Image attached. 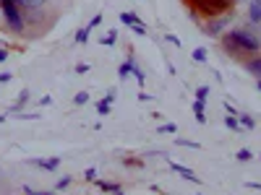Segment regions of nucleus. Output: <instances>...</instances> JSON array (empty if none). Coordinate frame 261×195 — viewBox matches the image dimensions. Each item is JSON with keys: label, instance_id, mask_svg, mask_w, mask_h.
Returning a JSON list of instances; mask_svg holds the SVG:
<instances>
[{"label": "nucleus", "instance_id": "obj_34", "mask_svg": "<svg viewBox=\"0 0 261 195\" xmlns=\"http://www.w3.org/2000/svg\"><path fill=\"white\" fill-rule=\"evenodd\" d=\"M37 104H39V107H50V104H53V96H42Z\"/></svg>", "mask_w": 261, "mask_h": 195}, {"label": "nucleus", "instance_id": "obj_18", "mask_svg": "<svg viewBox=\"0 0 261 195\" xmlns=\"http://www.w3.org/2000/svg\"><path fill=\"white\" fill-rule=\"evenodd\" d=\"M99 42H102V45H105V47H113V45H115V42H118V31H107V37H102Z\"/></svg>", "mask_w": 261, "mask_h": 195}, {"label": "nucleus", "instance_id": "obj_7", "mask_svg": "<svg viewBox=\"0 0 261 195\" xmlns=\"http://www.w3.org/2000/svg\"><path fill=\"white\" fill-rule=\"evenodd\" d=\"M243 68H246V73H251L253 78H261V55L256 52V55L246 57V62H243Z\"/></svg>", "mask_w": 261, "mask_h": 195}, {"label": "nucleus", "instance_id": "obj_32", "mask_svg": "<svg viewBox=\"0 0 261 195\" xmlns=\"http://www.w3.org/2000/svg\"><path fill=\"white\" fill-rule=\"evenodd\" d=\"M99 24H102V13H97V16H94V18L89 21V26H92V29H97Z\"/></svg>", "mask_w": 261, "mask_h": 195}, {"label": "nucleus", "instance_id": "obj_33", "mask_svg": "<svg viewBox=\"0 0 261 195\" xmlns=\"http://www.w3.org/2000/svg\"><path fill=\"white\" fill-rule=\"evenodd\" d=\"M76 73H81V76L89 73V65H86V62H79V65H76Z\"/></svg>", "mask_w": 261, "mask_h": 195}, {"label": "nucleus", "instance_id": "obj_22", "mask_svg": "<svg viewBox=\"0 0 261 195\" xmlns=\"http://www.w3.org/2000/svg\"><path fill=\"white\" fill-rule=\"evenodd\" d=\"M225 125H227L230 130H243L241 122H238V115H227V117H225Z\"/></svg>", "mask_w": 261, "mask_h": 195}, {"label": "nucleus", "instance_id": "obj_41", "mask_svg": "<svg viewBox=\"0 0 261 195\" xmlns=\"http://www.w3.org/2000/svg\"><path fill=\"white\" fill-rule=\"evenodd\" d=\"M8 120V115H0V122H6Z\"/></svg>", "mask_w": 261, "mask_h": 195}, {"label": "nucleus", "instance_id": "obj_29", "mask_svg": "<svg viewBox=\"0 0 261 195\" xmlns=\"http://www.w3.org/2000/svg\"><path fill=\"white\" fill-rule=\"evenodd\" d=\"M123 164H125V167H144V161H139L136 156H128V159H123Z\"/></svg>", "mask_w": 261, "mask_h": 195}, {"label": "nucleus", "instance_id": "obj_14", "mask_svg": "<svg viewBox=\"0 0 261 195\" xmlns=\"http://www.w3.org/2000/svg\"><path fill=\"white\" fill-rule=\"evenodd\" d=\"M238 122H241V127H246V130H253L256 127V120L251 115H241V112H238Z\"/></svg>", "mask_w": 261, "mask_h": 195}, {"label": "nucleus", "instance_id": "obj_35", "mask_svg": "<svg viewBox=\"0 0 261 195\" xmlns=\"http://www.w3.org/2000/svg\"><path fill=\"white\" fill-rule=\"evenodd\" d=\"M13 78V73H8V71H3V73H0V83H8Z\"/></svg>", "mask_w": 261, "mask_h": 195}, {"label": "nucleus", "instance_id": "obj_21", "mask_svg": "<svg viewBox=\"0 0 261 195\" xmlns=\"http://www.w3.org/2000/svg\"><path fill=\"white\" fill-rule=\"evenodd\" d=\"M196 99H199V102H209V86H199V89H196Z\"/></svg>", "mask_w": 261, "mask_h": 195}, {"label": "nucleus", "instance_id": "obj_9", "mask_svg": "<svg viewBox=\"0 0 261 195\" xmlns=\"http://www.w3.org/2000/svg\"><path fill=\"white\" fill-rule=\"evenodd\" d=\"M191 110H193V115H196V122H199V125H206V104H204V102L196 99V102L191 104Z\"/></svg>", "mask_w": 261, "mask_h": 195}, {"label": "nucleus", "instance_id": "obj_20", "mask_svg": "<svg viewBox=\"0 0 261 195\" xmlns=\"http://www.w3.org/2000/svg\"><path fill=\"white\" fill-rule=\"evenodd\" d=\"M235 159L241 161V164H246V161H251V159H253V154H251L248 148H241V151H238V154H235Z\"/></svg>", "mask_w": 261, "mask_h": 195}, {"label": "nucleus", "instance_id": "obj_39", "mask_svg": "<svg viewBox=\"0 0 261 195\" xmlns=\"http://www.w3.org/2000/svg\"><path fill=\"white\" fill-rule=\"evenodd\" d=\"M149 99H151V96H149L146 91H139V102H149Z\"/></svg>", "mask_w": 261, "mask_h": 195}, {"label": "nucleus", "instance_id": "obj_37", "mask_svg": "<svg viewBox=\"0 0 261 195\" xmlns=\"http://www.w3.org/2000/svg\"><path fill=\"white\" fill-rule=\"evenodd\" d=\"M115 96H118V91H115V89H110V91H107V96H105V99L113 104V102H115Z\"/></svg>", "mask_w": 261, "mask_h": 195}, {"label": "nucleus", "instance_id": "obj_25", "mask_svg": "<svg viewBox=\"0 0 261 195\" xmlns=\"http://www.w3.org/2000/svg\"><path fill=\"white\" fill-rule=\"evenodd\" d=\"M130 29H134V34H139V37H146V34H149V31H146V26L141 24V21H136V24L130 26Z\"/></svg>", "mask_w": 261, "mask_h": 195}, {"label": "nucleus", "instance_id": "obj_26", "mask_svg": "<svg viewBox=\"0 0 261 195\" xmlns=\"http://www.w3.org/2000/svg\"><path fill=\"white\" fill-rule=\"evenodd\" d=\"M175 146H188V148H201L196 141H186V138H175Z\"/></svg>", "mask_w": 261, "mask_h": 195}, {"label": "nucleus", "instance_id": "obj_38", "mask_svg": "<svg viewBox=\"0 0 261 195\" xmlns=\"http://www.w3.org/2000/svg\"><path fill=\"white\" fill-rule=\"evenodd\" d=\"M248 190H261V182H246Z\"/></svg>", "mask_w": 261, "mask_h": 195}, {"label": "nucleus", "instance_id": "obj_15", "mask_svg": "<svg viewBox=\"0 0 261 195\" xmlns=\"http://www.w3.org/2000/svg\"><path fill=\"white\" fill-rule=\"evenodd\" d=\"M89 34H92V26L79 29V31H76V42H79V45H86V42H89Z\"/></svg>", "mask_w": 261, "mask_h": 195}, {"label": "nucleus", "instance_id": "obj_6", "mask_svg": "<svg viewBox=\"0 0 261 195\" xmlns=\"http://www.w3.org/2000/svg\"><path fill=\"white\" fill-rule=\"evenodd\" d=\"M167 167H170L172 172H178V175H180L183 180H188V182H193V185H201V180L196 177L188 167H183V164H178V161H170V159H167Z\"/></svg>", "mask_w": 261, "mask_h": 195}, {"label": "nucleus", "instance_id": "obj_1", "mask_svg": "<svg viewBox=\"0 0 261 195\" xmlns=\"http://www.w3.org/2000/svg\"><path fill=\"white\" fill-rule=\"evenodd\" d=\"M220 45L222 50L230 55V57H251L256 52H261V39L258 34H253L251 29L246 26H238V29H230L220 37Z\"/></svg>", "mask_w": 261, "mask_h": 195}, {"label": "nucleus", "instance_id": "obj_42", "mask_svg": "<svg viewBox=\"0 0 261 195\" xmlns=\"http://www.w3.org/2000/svg\"><path fill=\"white\" fill-rule=\"evenodd\" d=\"M235 3H241V0H235Z\"/></svg>", "mask_w": 261, "mask_h": 195}, {"label": "nucleus", "instance_id": "obj_17", "mask_svg": "<svg viewBox=\"0 0 261 195\" xmlns=\"http://www.w3.org/2000/svg\"><path fill=\"white\" fill-rule=\"evenodd\" d=\"M157 133H160V136H165V133H170V136H175V133H178V125H175V122H167V125H160V127H157Z\"/></svg>", "mask_w": 261, "mask_h": 195}, {"label": "nucleus", "instance_id": "obj_10", "mask_svg": "<svg viewBox=\"0 0 261 195\" xmlns=\"http://www.w3.org/2000/svg\"><path fill=\"white\" fill-rule=\"evenodd\" d=\"M134 65H136L134 55H128V57H125V62H123L120 68H118V78H120V81H125V78H128L130 73H134Z\"/></svg>", "mask_w": 261, "mask_h": 195}, {"label": "nucleus", "instance_id": "obj_12", "mask_svg": "<svg viewBox=\"0 0 261 195\" xmlns=\"http://www.w3.org/2000/svg\"><path fill=\"white\" fill-rule=\"evenodd\" d=\"M94 185H97L102 192H123V185H120V182H105V180H94Z\"/></svg>", "mask_w": 261, "mask_h": 195}, {"label": "nucleus", "instance_id": "obj_8", "mask_svg": "<svg viewBox=\"0 0 261 195\" xmlns=\"http://www.w3.org/2000/svg\"><path fill=\"white\" fill-rule=\"evenodd\" d=\"M60 156H50V159H32V164L34 167H39V169H45V172H55L58 167H60Z\"/></svg>", "mask_w": 261, "mask_h": 195}, {"label": "nucleus", "instance_id": "obj_2", "mask_svg": "<svg viewBox=\"0 0 261 195\" xmlns=\"http://www.w3.org/2000/svg\"><path fill=\"white\" fill-rule=\"evenodd\" d=\"M0 13H3L6 29L11 34H27V18L16 0H0Z\"/></svg>", "mask_w": 261, "mask_h": 195}, {"label": "nucleus", "instance_id": "obj_11", "mask_svg": "<svg viewBox=\"0 0 261 195\" xmlns=\"http://www.w3.org/2000/svg\"><path fill=\"white\" fill-rule=\"evenodd\" d=\"M21 11H32V8H47L50 0H16Z\"/></svg>", "mask_w": 261, "mask_h": 195}, {"label": "nucleus", "instance_id": "obj_16", "mask_svg": "<svg viewBox=\"0 0 261 195\" xmlns=\"http://www.w3.org/2000/svg\"><path fill=\"white\" fill-rule=\"evenodd\" d=\"M110 102H107V99H102V102H97V115L99 117H107V115H110Z\"/></svg>", "mask_w": 261, "mask_h": 195}, {"label": "nucleus", "instance_id": "obj_4", "mask_svg": "<svg viewBox=\"0 0 261 195\" xmlns=\"http://www.w3.org/2000/svg\"><path fill=\"white\" fill-rule=\"evenodd\" d=\"M232 24V11L230 13H222V16H214V18H206L201 21V31L206 37H222L227 31V26Z\"/></svg>", "mask_w": 261, "mask_h": 195}, {"label": "nucleus", "instance_id": "obj_13", "mask_svg": "<svg viewBox=\"0 0 261 195\" xmlns=\"http://www.w3.org/2000/svg\"><path fill=\"white\" fill-rule=\"evenodd\" d=\"M118 18H120V24H125V26H134L136 21H139V16H136V13H130V11H123Z\"/></svg>", "mask_w": 261, "mask_h": 195}, {"label": "nucleus", "instance_id": "obj_19", "mask_svg": "<svg viewBox=\"0 0 261 195\" xmlns=\"http://www.w3.org/2000/svg\"><path fill=\"white\" fill-rule=\"evenodd\" d=\"M206 55H209V52H206V47H196L191 57H193L196 62H206Z\"/></svg>", "mask_w": 261, "mask_h": 195}, {"label": "nucleus", "instance_id": "obj_27", "mask_svg": "<svg viewBox=\"0 0 261 195\" xmlns=\"http://www.w3.org/2000/svg\"><path fill=\"white\" fill-rule=\"evenodd\" d=\"M84 180H86V182H94V180H97V169H94V167H89V169L84 172Z\"/></svg>", "mask_w": 261, "mask_h": 195}, {"label": "nucleus", "instance_id": "obj_40", "mask_svg": "<svg viewBox=\"0 0 261 195\" xmlns=\"http://www.w3.org/2000/svg\"><path fill=\"white\" fill-rule=\"evenodd\" d=\"M256 89L261 91V78H256Z\"/></svg>", "mask_w": 261, "mask_h": 195}, {"label": "nucleus", "instance_id": "obj_28", "mask_svg": "<svg viewBox=\"0 0 261 195\" xmlns=\"http://www.w3.org/2000/svg\"><path fill=\"white\" fill-rule=\"evenodd\" d=\"M86 102H89V94H86V91H79L73 96V104H86Z\"/></svg>", "mask_w": 261, "mask_h": 195}, {"label": "nucleus", "instance_id": "obj_36", "mask_svg": "<svg viewBox=\"0 0 261 195\" xmlns=\"http://www.w3.org/2000/svg\"><path fill=\"white\" fill-rule=\"evenodd\" d=\"M6 60H8V47L0 45V62H6Z\"/></svg>", "mask_w": 261, "mask_h": 195}, {"label": "nucleus", "instance_id": "obj_31", "mask_svg": "<svg viewBox=\"0 0 261 195\" xmlns=\"http://www.w3.org/2000/svg\"><path fill=\"white\" fill-rule=\"evenodd\" d=\"M165 39L170 42V45H175V47H180V39H178L175 34H165Z\"/></svg>", "mask_w": 261, "mask_h": 195}, {"label": "nucleus", "instance_id": "obj_24", "mask_svg": "<svg viewBox=\"0 0 261 195\" xmlns=\"http://www.w3.org/2000/svg\"><path fill=\"white\" fill-rule=\"evenodd\" d=\"M68 185H71V177H68V175H63V177H60V180L55 182V190H65Z\"/></svg>", "mask_w": 261, "mask_h": 195}, {"label": "nucleus", "instance_id": "obj_5", "mask_svg": "<svg viewBox=\"0 0 261 195\" xmlns=\"http://www.w3.org/2000/svg\"><path fill=\"white\" fill-rule=\"evenodd\" d=\"M246 21H248L251 26H258V24H261V0H248Z\"/></svg>", "mask_w": 261, "mask_h": 195}, {"label": "nucleus", "instance_id": "obj_30", "mask_svg": "<svg viewBox=\"0 0 261 195\" xmlns=\"http://www.w3.org/2000/svg\"><path fill=\"white\" fill-rule=\"evenodd\" d=\"M222 107H225V112H227V115H238V110H235V107H232V104H230L227 99L222 102Z\"/></svg>", "mask_w": 261, "mask_h": 195}, {"label": "nucleus", "instance_id": "obj_23", "mask_svg": "<svg viewBox=\"0 0 261 195\" xmlns=\"http://www.w3.org/2000/svg\"><path fill=\"white\" fill-rule=\"evenodd\" d=\"M130 76L136 78V83H139V86H144V83H146V76H144V71L139 68V65H134V73H130Z\"/></svg>", "mask_w": 261, "mask_h": 195}, {"label": "nucleus", "instance_id": "obj_43", "mask_svg": "<svg viewBox=\"0 0 261 195\" xmlns=\"http://www.w3.org/2000/svg\"><path fill=\"white\" fill-rule=\"evenodd\" d=\"M258 159H261V156H258Z\"/></svg>", "mask_w": 261, "mask_h": 195}, {"label": "nucleus", "instance_id": "obj_3", "mask_svg": "<svg viewBox=\"0 0 261 195\" xmlns=\"http://www.w3.org/2000/svg\"><path fill=\"white\" fill-rule=\"evenodd\" d=\"M188 6L199 16H204V21H206V18H214V16L230 13L235 0H188Z\"/></svg>", "mask_w": 261, "mask_h": 195}]
</instances>
